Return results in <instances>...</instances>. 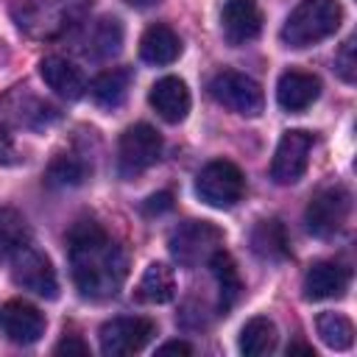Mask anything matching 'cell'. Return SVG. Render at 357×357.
I'll use <instances>...</instances> for the list:
<instances>
[{
    "label": "cell",
    "mask_w": 357,
    "mask_h": 357,
    "mask_svg": "<svg viewBox=\"0 0 357 357\" xmlns=\"http://www.w3.org/2000/svg\"><path fill=\"white\" fill-rule=\"evenodd\" d=\"M67 245L78 293L92 301L114 298L128 276L126 251L95 220H78L67 234Z\"/></svg>",
    "instance_id": "1"
},
{
    "label": "cell",
    "mask_w": 357,
    "mask_h": 357,
    "mask_svg": "<svg viewBox=\"0 0 357 357\" xmlns=\"http://www.w3.org/2000/svg\"><path fill=\"white\" fill-rule=\"evenodd\" d=\"M343 22V6L337 0H301L284 20L279 39L287 47H310L329 39Z\"/></svg>",
    "instance_id": "2"
},
{
    "label": "cell",
    "mask_w": 357,
    "mask_h": 357,
    "mask_svg": "<svg viewBox=\"0 0 357 357\" xmlns=\"http://www.w3.org/2000/svg\"><path fill=\"white\" fill-rule=\"evenodd\" d=\"M167 248L178 265L195 268L201 262H209V257L223 248V231L209 220H187L170 231Z\"/></svg>",
    "instance_id": "3"
},
{
    "label": "cell",
    "mask_w": 357,
    "mask_h": 357,
    "mask_svg": "<svg viewBox=\"0 0 357 357\" xmlns=\"http://www.w3.org/2000/svg\"><path fill=\"white\" fill-rule=\"evenodd\" d=\"M349 209H351V195L343 184H329V187H321L307 209H304V223H307V231L312 237H335L346 220H349Z\"/></svg>",
    "instance_id": "4"
},
{
    "label": "cell",
    "mask_w": 357,
    "mask_h": 357,
    "mask_svg": "<svg viewBox=\"0 0 357 357\" xmlns=\"http://www.w3.org/2000/svg\"><path fill=\"white\" fill-rule=\"evenodd\" d=\"M162 156V137L148 123H134L123 131L117 145V173L123 178H137L153 167Z\"/></svg>",
    "instance_id": "5"
},
{
    "label": "cell",
    "mask_w": 357,
    "mask_h": 357,
    "mask_svg": "<svg viewBox=\"0 0 357 357\" xmlns=\"http://www.w3.org/2000/svg\"><path fill=\"white\" fill-rule=\"evenodd\" d=\"M245 192L243 170L229 159L209 162L195 178V195L215 209H231Z\"/></svg>",
    "instance_id": "6"
},
{
    "label": "cell",
    "mask_w": 357,
    "mask_h": 357,
    "mask_svg": "<svg viewBox=\"0 0 357 357\" xmlns=\"http://www.w3.org/2000/svg\"><path fill=\"white\" fill-rule=\"evenodd\" d=\"M209 95L220 106H226L229 112L243 114V117H259L265 109L262 86L251 75L237 73V70H220L209 81Z\"/></svg>",
    "instance_id": "7"
},
{
    "label": "cell",
    "mask_w": 357,
    "mask_h": 357,
    "mask_svg": "<svg viewBox=\"0 0 357 357\" xmlns=\"http://www.w3.org/2000/svg\"><path fill=\"white\" fill-rule=\"evenodd\" d=\"M156 335V324L142 315H120L100 326V351L106 357H126L142 351Z\"/></svg>",
    "instance_id": "8"
},
{
    "label": "cell",
    "mask_w": 357,
    "mask_h": 357,
    "mask_svg": "<svg viewBox=\"0 0 357 357\" xmlns=\"http://www.w3.org/2000/svg\"><path fill=\"white\" fill-rule=\"evenodd\" d=\"M11 279L17 287H22L39 298H56L59 296L56 271H53L47 254H42L33 245H22L11 257Z\"/></svg>",
    "instance_id": "9"
},
{
    "label": "cell",
    "mask_w": 357,
    "mask_h": 357,
    "mask_svg": "<svg viewBox=\"0 0 357 357\" xmlns=\"http://www.w3.org/2000/svg\"><path fill=\"white\" fill-rule=\"evenodd\" d=\"M310 151H312V134L301 128L284 131L271 162V178L276 184H296L310 165Z\"/></svg>",
    "instance_id": "10"
},
{
    "label": "cell",
    "mask_w": 357,
    "mask_h": 357,
    "mask_svg": "<svg viewBox=\"0 0 357 357\" xmlns=\"http://www.w3.org/2000/svg\"><path fill=\"white\" fill-rule=\"evenodd\" d=\"M0 329L17 346H33L45 335V315L28 301H6L0 307Z\"/></svg>",
    "instance_id": "11"
},
{
    "label": "cell",
    "mask_w": 357,
    "mask_h": 357,
    "mask_svg": "<svg viewBox=\"0 0 357 357\" xmlns=\"http://www.w3.org/2000/svg\"><path fill=\"white\" fill-rule=\"evenodd\" d=\"M220 31L229 45L254 42L262 31V11L254 0H226L220 11Z\"/></svg>",
    "instance_id": "12"
},
{
    "label": "cell",
    "mask_w": 357,
    "mask_h": 357,
    "mask_svg": "<svg viewBox=\"0 0 357 357\" xmlns=\"http://www.w3.org/2000/svg\"><path fill=\"white\" fill-rule=\"evenodd\" d=\"M321 95V78L304 70H287L279 75L276 84V100L284 112H304L307 106H312Z\"/></svg>",
    "instance_id": "13"
},
{
    "label": "cell",
    "mask_w": 357,
    "mask_h": 357,
    "mask_svg": "<svg viewBox=\"0 0 357 357\" xmlns=\"http://www.w3.org/2000/svg\"><path fill=\"white\" fill-rule=\"evenodd\" d=\"M148 103L153 106V112L165 123H181L187 117V112H190V89H187V84L181 78L165 75L151 86Z\"/></svg>",
    "instance_id": "14"
},
{
    "label": "cell",
    "mask_w": 357,
    "mask_h": 357,
    "mask_svg": "<svg viewBox=\"0 0 357 357\" xmlns=\"http://www.w3.org/2000/svg\"><path fill=\"white\" fill-rule=\"evenodd\" d=\"M349 287V271L335 262H312L304 273V298L307 301H324V298H340Z\"/></svg>",
    "instance_id": "15"
},
{
    "label": "cell",
    "mask_w": 357,
    "mask_h": 357,
    "mask_svg": "<svg viewBox=\"0 0 357 357\" xmlns=\"http://www.w3.org/2000/svg\"><path fill=\"white\" fill-rule=\"evenodd\" d=\"M39 75L59 98H67V100H78L86 89L81 70L70 59H61V56H45L39 61Z\"/></svg>",
    "instance_id": "16"
},
{
    "label": "cell",
    "mask_w": 357,
    "mask_h": 357,
    "mask_svg": "<svg viewBox=\"0 0 357 357\" xmlns=\"http://www.w3.org/2000/svg\"><path fill=\"white\" fill-rule=\"evenodd\" d=\"M178 53H181V39H178V33L170 25L156 22L139 39V56L148 64H156V67L170 64V61L178 59Z\"/></svg>",
    "instance_id": "17"
},
{
    "label": "cell",
    "mask_w": 357,
    "mask_h": 357,
    "mask_svg": "<svg viewBox=\"0 0 357 357\" xmlns=\"http://www.w3.org/2000/svg\"><path fill=\"white\" fill-rule=\"evenodd\" d=\"M251 251L259 257V259H284L290 254V240H287V231H284V223L271 218V220H259L254 229H251Z\"/></svg>",
    "instance_id": "18"
},
{
    "label": "cell",
    "mask_w": 357,
    "mask_h": 357,
    "mask_svg": "<svg viewBox=\"0 0 357 357\" xmlns=\"http://www.w3.org/2000/svg\"><path fill=\"white\" fill-rule=\"evenodd\" d=\"M209 268H212V276L218 282V293H220V312H229L240 296H243V279H240V271H237V262L231 259L229 251L218 248L212 257H209Z\"/></svg>",
    "instance_id": "19"
},
{
    "label": "cell",
    "mask_w": 357,
    "mask_h": 357,
    "mask_svg": "<svg viewBox=\"0 0 357 357\" xmlns=\"http://www.w3.org/2000/svg\"><path fill=\"white\" fill-rule=\"evenodd\" d=\"M176 296V273L165 262H151L137 284V298L145 304H167Z\"/></svg>",
    "instance_id": "20"
},
{
    "label": "cell",
    "mask_w": 357,
    "mask_h": 357,
    "mask_svg": "<svg viewBox=\"0 0 357 357\" xmlns=\"http://www.w3.org/2000/svg\"><path fill=\"white\" fill-rule=\"evenodd\" d=\"M128 86H131V70H126V67L106 70L92 84V100L100 109H117L128 98Z\"/></svg>",
    "instance_id": "21"
},
{
    "label": "cell",
    "mask_w": 357,
    "mask_h": 357,
    "mask_svg": "<svg viewBox=\"0 0 357 357\" xmlns=\"http://www.w3.org/2000/svg\"><path fill=\"white\" fill-rule=\"evenodd\" d=\"M237 349H240V354H245V357L271 354V351L276 349V326H273V321L265 318V315L251 318V321L240 329Z\"/></svg>",
    "instance_id": "22"
},
{
    "label": "cell",
    "mask_w": 357,
    "mask_h": 357,
    "mask_svg": "<svg viewBox=\"0 0 357 357\" xmlns=\"http://www.w3.org/2000/svg\"><path fill=\"white\" fill-rule=\"evenodd\" d=\"M28 223L25 218L11 209V206H0V262L11 259L22 245H28Z\"/></svg>",
    "instance_id": "23"
},
{
    "label": "cell",
    "mask_w": 357,
    "mask_h": 357,
    "mask_svg": "<svg viewBox=\"0 0 357 357\" xmlns=\"http://www.w3.org/2000/svg\"><path fill=\"white\" fill-rule=\"evenodd\" d=\"M315 329L321 340L335 351H346L354 343V324L343 312H321L315 318Z\"/></svg>",
    "instance_id": "24"
},
{
    "label": "cell",
    "mask_w": 357,
    "mask_h": 357,
    "mask_svg": "<svg viewBox=\"0 0 357 357\" xmlns=\"http://www.w3.org/2000/svg\"><path fill=\"white\" fill-rule=\"evenodd\" d=\"M86 178V165L78 156H56L47 170H45V181L50 187H78Z\"/></svg>",
    "instance_id": "25"
},
{
    "label": "cell",
    "mask_w": 357,
    "mask_h": 357,
    "mask_svg": "<svg viewBox=\"0 0 357 357\" xmlns=\"http://www.w3.org/2000/svg\"><path fill=\"white\" fill-rule=\"evenodd\" d=\"M123 47V25L117 17H103L92 33V50L98 59H112Z\"/></svg>",
    "instance_id": "26"
},
{
    "label": "cell",
    "mask_w": 357,
    "mask_h": 357,
    "mask_svg": "<svg viewBox=\"0 0 357 357\" xmlns=\"http://www.w3.org/2000/svg\"><path fill=\"white\" fill-rule=\"evenodd\" d=\"M335 73L346 81V84H354L357 78V59H354V36L346 39L335 56Z\"/></svg>",
    "instance_id": "27"
},
{
    "label": "cell",
    "mask_w": 357,
    "mask_h": 357,
    "mask_svg": "<svg viewBox=\"0 0 357 357\" xmlns=\"http://www.w3.org/2000/svg\"><path fill=\"white\" fill-rule=\"evenodd\" d=\"M173 206V195L170 192H156V195H151L145 204H142V212L145 215H162V212H167Z\"/></svg>",
    "instance_id": "28"
},
{
    "label": "cell",
    "mask_w": 357,
    "mask_h": 357,
    "mask_svg": "<svg viewBox=\"0 0 357 357\" xmlns=\"http://www.w3.org/2000/svg\"><path fill=\"white\" fill-rule=\"evenodd\" d=\"M17 159V148H14V137L6 128V123H0V165H11Z\"/></svg>",
    "instance_id": "29"
},
{
    "label": "cell",
    "mask_w": 357,
    "mask_h": 357,
    "mask_svg": "<svg viewBox=\"0 0 357 357\" xmlns=\"http://www.w3.org/2000/svg\"><path fill=\"white\" fill-rule=\"evenodd\" d=\"M53 351H56V354H78V357H84V354H89V346H86L84 340H78L75 335H67L64 340L56 343Z\"/></svg>",
    "instance_id": "30"
},
{
    "label": "cell",
    "mask_w": 357,
    "mask_h": 357,
    "mask_svg": "<svg viewBox=\"0 0 357 357\" xmlns=\"http://www.w3.org/2000/svg\"><path fill=\"white\" fill-rule=\"evenodd\" d=\"M167 354H181V357H190L192 354V346L184 343V340H167L156 349V357H167Z\"/></svg>",
    "instance_id": "31"
},
{
    "label": "cell",
    "mask_w": 357,
    "mask_h": 357,
    "mask_svg": "<svg viewBox=\"0 0 357 357\" xmlns=\"http://www.w3.org/2000/svg\"><path fill=\"white\" fill-rule=\"evenodd\" d=\"M287 354H315V351H312V346H307V343H290V346H287Z\"/></svg>",
    "instance_id": "32"
},
{
    "label": "cell",
    "mask_w": 357,
    "mask_h": 357,
    "mask_svg": "<svg viewBox=\"0 0 357 357\" xmlns=\"http://www.w3.org/2000/svg\"><path fill=\"white\" fill-rule=\"evenodd\" d=\"M128 6H134V8H148V6H153L156 0H126Z\"/></svg>",
    "instance_id": "33"
}]
</instances>
